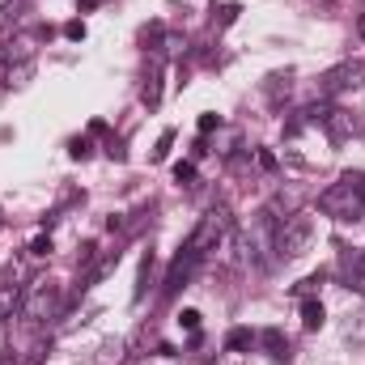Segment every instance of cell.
<instances>
[{
    "instance_id": "1",
    "label": "cell",
    "mask_w": 365,
    "mask_h": 365,
    "mask_svg": "<svg viewBox=\"0 0 365 365\" xmlns=\"http://www.w3.org/2000/svg\"><path fill=\"white\" fill-rule=\"evenodd\" d=\"M319 212L336 217V221H357L365 212V175L361 170H349L331 182L323 195H319Z\"/></svg>"
},
{
    "instance_id": "2",
    "label": "cell",
    "mask_w": 365,
    "mask_h": 365,
    "mask_svg": "<svg viewBox=\"0 0 365 365\" xmlns=\"http://www.w3.org/2000/svg\"><path fill=\"white\" fill-rule=\"evenodd\" d=\"M234 230V212L225 208V204H212L200 221H195V230H191V238H187V255H195V259H204L208 251H217V242L225 238Z\"/></svg>"
},
{
    "instance_id": "3",
    "label": "cell",
    "mask_w": 365,
    "mask_h": 365,
    "mask_svg": "<svg viewBox=\"0 0 365 365\" xmlns=\"http://www.w3.org/2000/svg\"><path fill=\"white\" fill-rule=\"evenodd\" d=\"M310 242H314V217L310 212H293V217H284L280 225H276V259H297V255H306L310 251Z\"/></svg>"
},
{
    "instance_id": "4",
    "label": "cell",
    "mask_w": 365,
    "mask_h": 365,
    "mask_svg": "<svg viewBox=\"0 0 365 365\" xmlns=\"http://www.w3.org/2000/svg\"><path fill=\"white\" fill-rule=\"evenodd\" d=\"M56 314H60V284H56V280H34V284L26 289L21 319H26L30 327H38V323H51Z\"/></svg>"
},
{
    "instance_id": "5",
    "label": "cell",
    "mask_w": 365,
    "mask_h": 365,
    "mask_svg": "<svg viewBox=\"0 0 365 365\" xmlns=\"http://www.w3.org/2000/svg\"><path fill=\"white\" fill-rule=\"evenodd\" d=\"M365 86V60H340L336 68H327L319 77V93L323 98H336V93H353Z\"/></svg>"
},
{
    "instance_id": "6",
    "label": "cell",
    "mask_w": 365,
    "mask_h": 365,
    "mask_svg": "<svg viewBox=\"0 0 365 365\" xmlns=\"http://www.w3.org/2000/svg\"><path fill=\"white\" fill-rule=\"evenodd\" d=\"M323 132H327L336 145H344V140H353V136L365 132V119L357 115V110H349V106H331L327 119H323Z\"/></svg>"
},
{
    "instance_id": "7",
    "label": "cell",
    "mask_w": 365,
    "mask_h": 365,
    "mask_svg": "<svg viewBox=\"0 0 365 365\" xmlns=\"http://www.w3.org/2000/svg\"><path fill=\"white\" fill-rule=\"evenodd\" d=\"M340 276H344V284H349V289L365 293V251H361V247L340 251Z\"/></svg>"
},
{
    "instance_id": "8",
    "label": "cell",
    "mask_w": 365,
    "mask_h": 365,
    "mask_svg": "<svg viewBox=\"0 0 365 365\" xmlns=\"http://www.w3.org/2000/svg\"><path fill=\"white\" fill-rule=\"evenodd\" d=\"M21 302H26V284L4 280L0 284V323H9L13 314H21Z\"/></svg>"
},
{
    "instance_id": "9",
    "label": "cell",
    "mask_w": 365,
    "mask_h": 365,
    "mask_svg": "<svg viewBox=\"0 0 365 365\" xmlns=\"http://www.w3.org/2000/svg\"><path fill=\"white\" fill-rule=\"evenodd\" d=\"M323 323H327L323 302H319V297H302V327H306V331H319Z\"/></svg>"
},
{
    "instance_id": "10",
    "label": "cell",
    "mask_w": 365,
    "mask_h": 365,
    "mask_svg": "<svg viewBox=\"0 0 365 365\" xmlns=\"http://www.w3.org/2000/svg\"><path fill=\"white\" fill-rule=\"evenodd\" d=\"M251 344H255V331H251V327H234V331L225 336V349H230V353H247Z\"/></svg>"
},
{
    "instance_id": "11",
    "label": "cell",
    "mask_w": 365,
    "mask_h": 365,
    "mask_svg": "<svg viewBox=\"0 0 365 365\" xmlns=\"http://www.w3.org/2000/svg\"><path fill=\"white\" fill-rule=\"evenodd\" d=\"M140 102H145V106H158V102H162V68L149 73V81H145V90H140Z\"/></svg>"
},
{
    "instance_id": "12",
    "label": "cell",
    "mask_w": 365,
    "mask_h": 365,
    "mask_svg": "<svg viewBox=\"0 0 365 365\" xmlns=\"http://www.w3.org/2000/svg\"><path fill=\"white\" fill-rule=\"evenodd\" d=\"M34 77V60H17L13 68H9V86H26Z\"/></svg>"
},
{
    "instance_id": "13",
    "label": "cell",
    "mask_w": 365,
    "mask_h": 365,
    "mask_svg": "<svg viewBox=\"0 0 365 365\" xmlns=\"http://www.w3.org/2000/svg\"><path fill=\"white\" fill-rule=\"evenodd\" d=\"M323 280H327V272H310L302 284H297V289H293V293H297V297H314V293L323 289Z\"/></svg>"
},
{
    "instance_id": "14",
    "label": "cell",
    "mask_w": 365,
    "mask_h": 365,
    "mask_svg": "<svg viewBox=\"0 0 365 365\" xmlns=\"http://www.w3.org/2000/svg\"><path fill=\"white\" fill-rule=\"evenodd\" d=\"M123 353H128V344H123V340H110V344L102 349L98 365H119V361H123Z\"/></svg>"
},
{
    "instance_id": "15",
    "label": "cell",
    "mask_w": 365,
    "mask_h": 365,
    "mask_svg": "<svg viewBox=\"0 0 365 365\" xmlns=\"http://www.w3.org/2000/svg\"><path fill=\"white\" fill-rule=\"evenodd\" d=\"M255 340H259V344H264V349H272V353H284V336H280V331H276V327H268V331H259V336H255Z\"/></svg>"
},
{
    "instance_id": "16",
    "label": "cell",
    "mask_w": 365,
    "mask_h": 365,
    "mask_svg": "<svg viewBox=\"0 0 365 365\" xmlns=\"http://www.w3.org/2000/svg\"><path fill=\"white\" fill-rule=\"evenodd\" d=\"M64 38H68V43H81V38H86V21H81V17L68 21V26H64Z\"/></svg>"
},
{
    "instance_id": "17",
    "label": "cell",
    "mask_w": 365,
    "mask_h": 365,
    "mask_svg": "<svg viewBox=\"0 0 365 365\" xmlns=\"http://www.w3.org/2000/svg\"><path fill=\"white\" fill-rule=\"evenodd\" d=\"M170 145H175V132H162V140H158V149H153V162H166Z\"/></svg>"
},
{
    "instance_id": "18",
    "label": "cell",
    "mask_w": 365,
    "mask_h": 365,
    "mask_svg": "<svg viewBox=\"0 0 365 365\" xmlns=\"http://www.w3.org/2000/svg\"><path fill=\"white\" fill-rule=\"evenodd\" d=\"M175 179H179L182 187H191V182H195V166H191V162H179V166H175Z\"/></svg>"
},
{
    "instance_id": "19",
    "label": "cell",
    "mask_w": 365,
    "mask_h": 365,
    "mask_svg": "<svg viewBox=\"0 0 365 365\" xmlns=\"http://www.w3.org/2000/svg\"><path fill=\"white\" fill-rule=\"evenodd\" d=\"M238 13H242L238 4H225V9H221V17H217V26H221V30H225V26H234V21H238Z\"/></svg>"
},
{
    "instance_id": "20",
    "label": "cell",
    "mask_w": 365,
    "mask_h": 365,
    "mask_svg": "<svg viewBox=\"0 0 365 365\" xmlns=\"http://www.w3.org/2000/svg\"><path fill=\"white\" fill-rule=\"evenodd\" d=\"M179 327H187V331H200V310H182V314H179Z\"/></svg>"
},
{
    "instance_id": "21",
    "label": "cell",
    "mask_w": 365,
    "mask_h": 365,
    "mask_svg": "<svg viewBox=\"0 0 365 365\" xmlns=\"http://www.w3.org/2000/svg\"><path fill=\"white\" fill-rule=\"evenodd\" d=\"M217 128H221V115H200V136H208Z\"/></svg>"
},
{
    "instance_id": "22",
    "label": "cell",
    "mask_w": 365,
    "mask_h": 365,
    "mask_svg": "<svg viewBox=\"0 0 365 365\" xmlns=\"http://www.w3.org/2000/svg\"><path fill=\"white\" fill-rule=\"evenodd\" d=\"M30 255H38V259H43V255H51V238H47V234H43V238H34V242H30Z\"/></svg>"
},
{
    "instance_id": "23",
    "label": "cell",
    "mask_w": 365,
    "mask_h": 365,
    "mask_svg": "<svg viewBox=\"0 0 365 365\" xmlns=\"http://www.w3.org/2000/svg\"><path fill=\"white\" fill-rule=\"evenodd\" d=\"M255 162H259V170H276V153H272V149H259V153H255Z\"/></svg>"
},
{
    "instance_id": "24",
    "label": "cell",
    "mask_w": 365,
    "mask_h": 365,
    "mask_svg": "<svg viewBox=\"0 0 365 365\" xmlns=\"http://www.w3.org/2000/svg\"><path fill=\"white\" fill-rule=\"evenodd\" d=\"M182 47H187V38H179V34H166V56H179Z\"/></svg>"
},
{
    "instance_id": "25",
    "label": "cell",
    "mask_w": 365,
    "mask_h": 365,
    "mask_svg": "<svg viewBox=\"0 0 365 365\" xmlns=\"http://www.w3.org/2000/svg\"><path fill=\"white\" fill-rule=\"evenodd\" d=\"M9 21H17V4H0V30H4Z\"/></svg>"
},
{
    "instance_id": "26",
    "label": "cell",
    "mask_w": 365,
    "mask_h": 365,
    "mask_svg": "<svg viewBox=\"0 0 365 365\" xmlns=\"http://www.w3.org/2000/svg\"><path fill=\"white\" fill-rule=\"evenodd\" d=\"M73 158H77V162L90 158V140H73Z\"/></svg>"
},
{
    "instance_id": "27",
    "label": "cell",
    "mask_w": 365,
    "mask_h": 365,
    "mask_svg": "<svg viewBox=\"0 0 365 365\" xmlns=\"http://www.w3.org/2000/svg\"><path fill=\"white\" fill-rule=\"evenodd\" d=\"M98 4H102V0H77V9H81V13H93Z\"/></svg>"
}]
</instances>
